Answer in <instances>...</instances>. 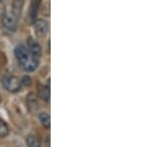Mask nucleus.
Wrapping results in <instances>:
<instances>
[{
    "label": "nucleus",
    "instance_id": "12",
    "mask_svg": "<svg viewBox=\"0 0 149 147\" xmlns=\"http://www.w3.org/2000/svg\"><path fill=\"white\" fill-rule=\"evenodd\" d=\"M27 102H28V105L30 108H34V110L38 109V102H37V100H36V98L33 93H31L30 95L27 96Z\"/></svg>",
    "mask_w": 149,
    "mask_h": 147
},
{
    "label": "nucleus",
    "instance_id": "6",
    "mask_svg": "<svg viewBox=\"0 0 149 147\" xmlns=\"http://www.w3.org/2000/svg\"><path fill=\"white\" fill-rule=\"evenodd\" d=\"M11 7H12L11 13H13L16 17L19 18L21 16V13H22V10H23L24 0H13Z\"/></svg>",
    "mask_w": 149,
    "mask_h": 147
},
{
    "label": "nucleus",
    "instance_id": "8",
    "mask_svg": "<svg viewBox=\"0 0 149 147\" xmlns=\"http://www.w3.org/2000/svg\"><path fill=\"white\" fill-rule=\"evenodd\" d=\"M39 120L45 128L49 129L51 127V117L48 112H41L39 114Z\"/></svg>",
    "mask_w": 149,
    "mask_h": 147
},
{
    "label": "nucleus",
    "instance_id": "4",
    "mask_svg": "<svg viewBox=\"0 0 149 147\" xmlns=\"http://www.w3.org/2000/svg\"><path fill=\"white\" fill-rule=\"evenodd\" d=\"M34 31L39 37H44L49 30V24L45 19H36L34 21Z\"/></svg>",
    "mask_w": 149,
    "mask_h": 147
},
{
    "label": "nucleus",
    "instance_id": "5",
    "mask_svg": "<svg viewBox=\"0 0 149 147\" xmlns=\"http://www.w3.org/2000/svg\"><path fill=\"white\" fill-rule=\"evenodd\" d=\"M27 49L33 56L38 59H40V57L42 56V48L34 38L29 37L27 39Z\"/></svg>",
    "mask_w": 149,
    "mask_h": 147
},
{
    "label": "nucleus",
    "instance_id": "14",
    "mask_svg": "<svg viewBox=\"0 0 149 147\" xmlns=\"http://www.w3.org/2000/svg\"><path fill=\"white\" fill-rule=\"evenodd\" d=\"M4 1V0H0V3H1V2H3Z\"/></svg>",
    "mask_w": 149,
    "mask_h": 147
},
{
    "label": "nucleus",
    "instance_id": "11",
    "mask_svg": "<svg viewBox=\"0 0 149 147\" xmlns=\"http://www.w3.org/2000/svg\"><path fill=\"white\" fill-rule=\"evenodd\" d=\"M9 134V127L2 119H0V138H5Z\"/></svg>",
    "mask_w": 149,
    "mask_h": 147
},
{
    "label": "nucleus",
    "instance_id": "2",
    "mask_svg": "<svg viewBox=\"0 0 149 147\" xmlns=\"http://www.w3.org/2000/svg\"><path fill=\"white\" fill-rule=\"evenodd\" d=\"M2 86L9 93H18L22 88L21 82L17 77L15 76H6L5 78L2 79Z\"/></svg>",
    "mask_w": 149,
    "mask_h": 147
},
{
    "label": "nucleus",
    "instance_id": "1",
    "mask_svg": "<svg viewBox=\"0 0 149 147\" xmlns=\"http://www.w3.org/2000/svg\"><path fill=\"white\" fill-rule=\"evenodd\" d=\"M14 55L22 68L23 71L27 73H32L39 66V59L33 56L27 47L24 45H17L14 49Z\"/></svg>",
    "mask_w": 149,
    "mask_h": 147
},
{
    "label": "nucleus",
    "instance_id": "3",
    "mask_svg": "<svg viewBox=\"0 0 149 147\" xmlns=\"http://www.w3.org/2000/svg\"><path fill=\"white\" fill-rule=\"evenodd\" d=\"M17 22H18V18L14 15L13 13H6L3 16L2 19V24H3L4 28L7 30L10 31H15L17 28Z\"/></svg>",
    "mask_w": 149,
    "mask_h": 147
},
{
    "label": "nucleus",
    "instance_id": "9",
    "mask_svg": "<svg viewBox=\"0 0 149 147\" xmlns=\"http://www.w3.org/2000/svg\"><path fill=\"white\" fill-rule=\"evenodd\" d=\"M40 96L43 100L49 102H50V85L48 84L47 86H44L40 91Z\"/></svg>",
    "mask_w": 149,
    "mask_h": 147
},
{
    "label": "nucleus",
    "instance_id": "10",
    "mask_svg": "<svg viewBox=\"0 0 149 147\" xmlns=\"http://www.w3.org/2000/svg\"><path fill=\"white\" fill-rule=\"evenodd\" d=\"M26 144L30 147H39L40 146V141L38 140V138L35 135H27L26 137Z\"/></svg>",
    "mask_w": 149,
    "mask_h": 147
},
{
    "label": "nucleus",
    "instance_id": "7",
    "mask_svg": "<svg viewBox=\"0 0 149 147\" xmlns=\"http://www.w3.org/2000/svg\"><path fill=\"white\" fill-rule=\"evenodd\" d=\"M41 2H42V0H34L32 2V5L30 7V12H29V18H30L31 22H34L36 20V16H37V13L40 9Z\"/></svg>",
    "mask_w": 149,
    "mask_h": 147
},
{
    "label": "nucleus",
    "instance_id": "13",
    "mask_svg": "<svg viewBox=\"0 0 149 147\" xmlns=\"http://www.w3.org/2000/svg\"><path fill=\"white\" fill-rule=\"evenodd\" d=\"M20 82H21V85L24 86H31V85H32V79H31V78L29 76L23 77Z\"/></svg>",
    "mask_w": 149,
    "mask_h": 147
}]
</instances>
